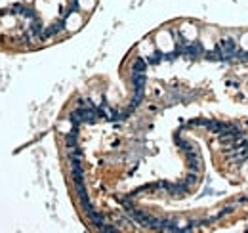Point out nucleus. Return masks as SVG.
I'll return each mask as SVG.
<instances>
[{
	"label": "nucleus",
	"instance_id": "1a4fd4ad",
	"mask_svg": "<svg viewBox=\"0 0 248 233\" xmlns=\"http://www.w3.org/2000/svg\"><path fill=\"white\" fill-rule=\"evenodd\" d=\"M225 84H227V86H231V88H237V86H239V84H237V80H233V79H227V80H225Z\"/></svg>",
	"mask_w": 248,
	"mask_h": 233
},
{
	"label": "nucleus",
	"instance_id": "f03ea898",
	"mask_svg": "<svg viewBox=\"0 0 248 233\" xmlns=\"http://www.w3.org/2000/svg\"><path fill=\"white\" fill-rule=\"evenodd\" d=\"M216 48L223 54L225 59H229V58H233V54L237 52V44L231 38H220V42L216 44Z\"/></svg>",
	"mask_w": 248,
	"mask_h": 233
},
{
	"label": "nucleus",
	"instance_id": "39448f33",
	"mask_svg": "<svg viewBox=\"0 0 248 233\" xmlns=\"http://www.w3.org/2000/svg\"><path fill=\"white\" fill-rule=\"evenodd\" d=\"M76 134H78V132H76V128H73V130H71V132H67L65 134V145L67 147H76Z\"/></svg>",
	"mask_w": 248,
	"mask_h": 233
},
{
	"label": "nucleus",
	"instance_id": "6e6552de",
	"mask_svg": "<svg viewBox=\"0 0 248 233\" xmlns=\"http://www.w3.org/2000/svg\"><path fill=\"white\" fill-rule=\"evenodd\" d=\"M164 59V54H153L147 58V63H158V61Z\"/></svg>",
	"mask_w": 248,
	"mask_h": 233
},
{
	"label": "nucleus",
	"instance_id": "f257e3e1",
	"mask_svg": "<svg viewBox=\"0 0 248 233\" xmlns=\"http://www.w3.org/2000/svg\"><path fill=\"white\" fill-rule=\"evenodd\" d=\"M185 159H187V164H189L191 170H195V172L202 170V157L199 155V151H195V147L185 151Z\"/></svg>",
	"mask_w": 248,
	"mask_h": 233
},
{
	"label": "nucleus",
	"instance_id": "0eeeda50",
	"mask_svg": "<svg viewBox=\"0 0 248 233\" xmlns=\"http://www.w3.org/2000/svg\"><path fill=\"white\" fill-rule=\"evenodd\" d=\"M199 182V172H191V174H187V178L183 180V184L187 185V187H191V185H195Z\"/></svg>",
	"mask_w": 248,
	"mask_h": 233
},
{
	"label": "nucleus",
	"instance_id": "7ed1b4c3",
	"mask_svg": "<svg viewBox=\"0 0 248 233\" xmlns=\"http://www.w3.org/2000/svg\"><path fill=\"white\" fill-rule=\"evenodd\" d=\"M63 21H65V19H59V21L52 23L50 27H46L44 33H42V38H50V37H54V34L61 33V31H63Z\"/></svg>",
	"mask_w": 248,
	"mask_h": 233
},
{
	"label": "nucleus",
	"instance_id": "423d86ee",
	"mask_svg": "<svg viewBox=\"0 0 248 233\" xmlns=\"http://www.w3.org/2000/svg\"><path fill=\"white\" fill-rule=\"evenodd\" d=\"M145 69H147V59H143V58H137L136 61H134V65H132V71H137V73H145Z\"/></svg>",
	"mask_w": 248,
	"mask_h": 233
},
{
	"label": "nucleus",
	"instance_id": "20e7f679",
	"mask_svg": "<svg viewBox=\"0 0 248 233\" xmlns=\"http://www.w3.org/2000/svg\"><path fill=\"white\" fill-rule=\"evenodd\" d=\"M132 82H134V90H145V73H137V71H132Z\"/></svg>",
	"mask_w": 248,
	"mask_h": 233
}]
</instances>
